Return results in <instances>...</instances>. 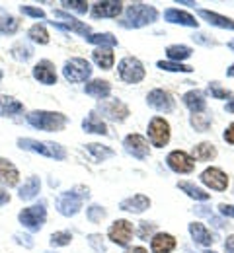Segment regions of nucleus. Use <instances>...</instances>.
Here are the masks:
<instances>
[{
    "mask_svg": "<svg viewBox=\"0 0 234 253\" xmlns=\"http://www.w3.org/2000/svg\"><path fill=\"white\" fill-rule=\"evenodd\" d=\"M158 20V10L150 4H142V2H133L125 8V18L119 22L121 28L127 30H139L144 26H150Z\"/></svg>",
    "mask_w": 234,
    "mask_h": 253,
    "instance_id": "obj_1",
    "label": "nucleus"
},
{
    "mask_svg": "<svg viewBox=\"0 0 234 253\" xmlns=\"http://www.w3.org/2000/svg\"><path fill=\"white\" fill-rule=\"evenodd\" d=\"M28 123L34 126V128H39V130H47V132H59L67 126L68 119L67 115L63 113H57V111H32L26 115Z\"/></svg>",
    "mask_w": 234,
    "mask_h": 253,
    "instance_id": "obj_2",
    "label": "nucleus"
},
{
    "mask_svg": "<svg viewBox=\"0 0 234 253\" xmlns=\"http://www.w3.org/2000/svg\"><path fill=\"white\" fill-rule=\"evenodd\" d=\"M88 195H90L88 187H82V185L61 193L59 199H57V211L63 216H74V214H78L80 209H82V203H84V199H88Z\"/></svg>",
    "mask_w": 234,
    "mask_h": 253,
    "instance_id": "obj_3",
    "label": "nucleus"
},
{
    "mask_svg": "<svg viewBox=\"0 0 234 253\" xmlns=\"http://www.w3.org/2000/svg\"><path fill=\"white\" fill-rule=\"evenodd\" d=\"M18 146L22 150H30V152H35V154H41V156H47V158H53V160L67 158L65 146H61L57 142L35 140V138H18Z\"/></svg>",
    "mask_w": 234,
    "mask_h": 253,
    "instance_id": "obj_4",
    "label": "nucleus"
},
{
    "mask_svg": "<svg viewBox=\"0 0 234 253\" xmlns=\"http://www.w3.org/2000/svg\"><path fill=\"white\" fill-rule=\"evenodd\" d=\"M63 76L65 80L70 84H80V82H86L90 76H92V66L86 59H80V57H74V59H68L65 66H63Z\"/></svg>",
    "mask_w": 234,
    "mask_h": 253,
    "instance_id": "obj_5",
    "label": "nucleus"
},
{
    "mask_svg": "<svg viewBox=\"0 0 234 253\" xmlns=\"http://www.w3.org/2000/svg\"><path fill=\"white\" fill-rule=\"evenodd\" d=\"M117 70H119V78L123 82H127V84H139V82H142L144 80V74H146L144 64L140 63L137 57H125V59H121Z\"/></svg>",
    "mask_w": 234,
    "mask_h": 253,
    "instance_id": "obj_6",
    "label": "nucleus"
},
{
    "mask_svg": "<svg viewBox=\"0 0 234 253\" xmlns=\"http://www.w3.org/2000/svg\"><path fill=\"white\" fill-rule=\"evenodd\" d=\"M18 220L24 228H28L30 232H39L43 228V224L47 220V209H45V203H39L34 207H28L24 209L20 214H18Z\"/></svg>",
    "mask_w": 234,
    "mask_h": 253,
    "instance_id": "obj_7",
    "label": "nucleus"
},
{
    "mask_svg": "<svg viewBox=\"0 0 234 253\" xmlns=\"http://www.w3.org/2000/svg\"><path fill=\"white\" fill-rule=\"evenodd\" d=\"M170 123L162 117H152L148 123V138L150 144L156 148H164L170 142Z\"/></svg>",
    "mask_w": 234,
    "mask_h": 253,
    "instance_id": "obj_8",
    "label": "nucleus"
},
{
    "mask_svg": "<svg viewBox=\"0 0 234 253\" xmlns=\"http://www.w3.org/2000/svg\"><path fill=\"white\" fill-rule=\"evenodd\" d=\"M53 16H55L57 20H63V22H53V26H57V28H61V30H67V32L78 33V35H82L84 39H88V37L92 35V30H90V26H86V24L78 22L76 18H72L70 14L63 12V10H55V12H53Z\"/></svg>",
    "mask_w": 234,
    "mask_h": 253,
    "instance_id": "obj_9",
    "label": "nucleus"
},
{
    "mask_svg": "<svg viewBox=\"0 0 234 253\" xmlns=\"http://www.w3.org/2000/svg\"><path fill=\"white\" fill-rule=\"evenodd\" d=\"M107 238L115 244V246H129V242H131V238H133V224L129 220H125V218H121V220H115L111 226H109V230H107Z\"/></svg>",
    "mask_w": 234,
    "mask_h": 253,
    "instance_id": "obj_10",
    "label": "nucleus"
},
{
    "mask_svg": "<svg viewBox=\"0 0 234 253\" xmlns=\"http://www.w3.org/2000/svg\"><path fill=\"white\" fill-rule=\"evenodd\" d=\"M100 111L105 119H109L113 123H123L129 117V113H131L129 107L123 101H119V99H105V101H101Z\"/></svg>",
    "mask_w": 234,
    "mask_h": 253,
    "instance_id": "obj_11",
    "label": "nucleus"
},
{
    "mask_svg": "<svg viewBox=\"0 0 234 253\" xmlns=\"http://www.w3.org/2000/svg\"><path fill=\"white\" fill-rule=\"evenodd\" d=\"M146 103H148V107L156 109L158 113H172L176 107V99L172 97V94H168L166 90H160V88L148 92Z\"/></svg>",
    "mask_w": 234,
    "mask_h": 253,
    "instance_id": "obj_12",
    "label": "nucleus"
},
{
    "mask_svg": "<svg viewBox=\"0 0 234 253\" xmlns=\"http://www.w3.org/2000/svg\"><path fill=\"white\" fill-rule=\"evenodd\" d=\"M166 164L168 168L172 171H176V173H191L193 168H195V160L191 158L187 152H184V150L170 152L166 158Z\"/></svg>",
    "mask_w": 234,
    "mask_h": 253,
    "instance_id": "obj_13",
    "label": "nucleus"
},
{
    "mask_svg": "<svg viewBox=\"0 0 234 253\" xmlns=\"http://www.w3.org/2000/svg\"><path fill=\"white\" fill-rule=\"evenodd\" d=\"M201 183L213 191H227L229 187V175L219 168H207L201 173Z\"/></svg>",
    "mask_w": 234,
    "mask_h": 253,
    "instance_id": "obj_14",
    "label": "nucleus"
},
{
    "mask_svg": "<svg viewBox=\"0 0 234 253\" xmlns=\"http://www.w3.org/2000/svg\"><path fill=\"white\" fill-rule=\"evenodd\" d=\"M123 146L127 150V154H131L133 158L144 160L150 154V148H148V142L144 136L140 134H127L125 140H123Z\"/></svg>",
    "mask_w": 234,
    "mask_h": 253,
    "instance_id": "obj_15",
    "label": "nucleus"
},
{
    "mask_svg": "<svg viewBox=\"0 0 234 253\" xmlns=\"http://www.w3.org/2000/svg\"><path fill=\"white\" fill-rule=\"evenodd\" d=\"M123 2H115V0H103V2H96L90 8L92 18L100 20V18H117L123 12Z\"/></svg>",
    "mask_w": 234,
    "mask_h": 253,
    "instance_id": "obj_16",
    "label": "nucleus"
},
{
    "mask_svg": "<svg viewBox=\"0 0 234 253\" xmlns=\"http://www.w3.org/2000/svg\"><path fill=\"white\" fill-rule=\"evenodd\" d=\"M32 74H34V78L37 82H41V84H45V86H53V84H57V70H55V64L51 63V61H39V63L34 66V70H32Z\"/></svg>",
    "mask_w": 234,
    "mask_h": 253,
    "instance_id": "obj_17",
    "label": "nucleus"
},
{
    "mask_svg": "<svg viewBox=\"0 0 234 253\" xmlns=\"http://www.w3.org/2000/svg\"><path fill=\"white\" fill-rule=\"evenodd\" d=\"M164 20L168 24H178V26H186V28H197L199 26L195 16H191L189 12H184L180 8H168L164 12Z\"/></svg>",
    "mask_w": 234,
    "mask_h": 253,
    "instance_id": "obj_18",
    "label": "nucleus"
},
{
    "mask_svg": "<svg viewBox=\"0 0 234 253\" xmlns=\"http://www.w3.org/2000/svg\"><path fill=\"white\" fill-rule=\"evenodd\" d=\"M150 250L152 253H172L176 250V238L166 232H156L150 240Z\"/></svg>",
    "mask_w": 234,
    "mask_h": 253,
    "instance_id": "obj_19",
    "label": "nucleus"
},
{
    "mask_svg": "<svg viewBox=\"0 0 234 253\" xmlns=\"http://www.w3.org/2000/svg\"><path fill=\"white\" fill-rule=\"evenodd\" d=\"M148 207H150V199L146 195H133V197H127L119 203L121 211H127V212H133V214L144 212Z\"/></svg>",
    "mask_w": 234,
    "mask_h": 253,
    "instance_id": "obj_20",
    "label": "nucleus"
},
{
    "mask_svg": "<svg viewBox=\"0 0 234 253\" xmlns=\"http://www.w3.org/2000/svg\"><path fill=\"white\" fill-rule=\"evenodd\" d=\"M0 181L8 187H16L20 183V171L18 168L6 158H0Z\"/></svg>",
    "mask_w": 234,
    "mask_h": 253,
    "instance_id": "obj_21",
    "label": "nucleus"
},
{
    "mask_svg": "<svg viewBox=\"0 0 234 253\" xmlns=\"http://www.w3.org/2000/svg\"><path fill=\"white\" fill-rule=\"evenodd\" d=\"M84 92L88 95H92V97H96V99H105L107 95L111 94V84L107 82V80H101V78H96V80H90V82H86V86H84Z\"/></svg>",
    "mask_w": 234,
    "mask_h": 253,
    "instance_id": "obj_22",
    "label": "nucleus"
},
{
    "mask_svg": "<svg viewBox=\"0 0 234 253\" xmlns=\"http://www.w3.org/2000/svg\"><path fill=\"white\" fill-rule=\"evenodd\" d=\"M184 105L191 111V113H203L207 107V99L201 90H189L187 94H184Z\"/></svg>",
    "mask_w": 234,
    "mask_h": 253,
    "instance_id": "obj_23",
    "label": "nucleus"
},
{
    "mask_svg": "<svg viewBox=\"0 0 234 253\" xmlns=\"http://www.w3.org/2000/svg\"><path fill=\"white\" fill-rule=\"evenodd\" d=\"M189 234H191V238H193V242L201 246V248H207V246H211L213 242H215V238H213V234L205 228V224H201V222H191L189 224Z\"/></svg>",
    "mask_w": 234,
    "mask_h": 253,
    "instance_id": "obj_24",
    "label": "nucleus"
},
{
    "mask_svg": "<svg viewBox=\"0 0 234 253\" xmlns=\"http://www.w3.org/2000/svg\"><path fill=\"white\" fill-rule=\"evenodd\" d=\"M197 14H199L205 22H209L211 26H217L221 30H233L234 32V20L227 18V16H221V14L211 12V10H199Z\"/></svg>",
    "mask_w": 234,
    "mask_h": 253,
    "instance_id": "obj_25",
    "label": "nucleus"
},
{
    "mask_svg": "<svg viewBox=\"0 0 234 253\" xmlns=\"http://www.w3.org/2000/svg\"><path fill=\"white\" fill-rule=\"evenodd\" d=\"M24 111V103L14 99L12 95H0V117H12Z\"/></svg>",
    "mask_w": 234,
    "mask_h": 253,
    "instance_id": "obj_26",
    "label": "nucleus"
},
{
    "mask_svg": "<svg viewBox=\"0 0 234 253\" xmlns=\"http://www.w3.org/2000/svg\"><path fill=\"white\" fill-rule=\"evenodd\" d=\"M92 59H94V63L98 64L101 70H109L113 66V63H115L113 51L111 49H105V47H96L92 51Z\"/></svg>",
    "mask_w": 234,
    "mask_h": 253,
    "instance_id": "obj_27",
    "label": "nucleus"
},
{
    "mask_svg": "<svg viewBox=\"0 0 234 253\" xmlns=\"http://www.w3.org/2000/svg\"><path fill=\"white\" fill-rule=\"evenodd\" d=\"M191 158L197 160V162H211V160L217 158V148L213 142H199L197 146H193Z\"/></svg>",
    "mask_w": 234,
    "mask_h": 253,
    "instance_id": "obj_28",
    "label": "nucleus"
},
{
    "mask_svg": "<svg viewBox=\"0 0 234 253\" xmlns=\"http://www.w3.org/2000/svg\"><path fill=\"white\" fill-rule=\"evenodd\" d=\"M39 189H41V181H39V177L32 175V177H28V179L24 181V185L20 187V191H18V197H20L22 201H32V199H35V197H37Z\"/></svg>",
    "mask_w": 234,
    "mask_h": 253,
    "instance_id": "obj_29",
    "label": "nucleus"
},
{
    "mask_svg": "<svg viewBox=\"0 0 234 253\" xmlns=\"http://www.w3.org/2000/svg\"><path fill=\"white\" fill-rule=\"evenodd\" d=\"M178 189H182L187 197H191V199H195V201H209V199H211V193L201 189L199 185H195V183H191V181H180V183H178Z\"/></svg>",
    "mask_w": 234,
    "mask_h": 253,
    "instance_id": "obj_30",
    "label": "nucleus"
},
{
    "mask_svg": "<svg viewBox=\"0 0 234 253\" xmlns=\"http://www.w3.org/2000/svg\"><path fill=\"white\" fill-rule=\"evenodd\" d=\"M82 128H84L86 132H94V134H107V126H105V123L101 121L94 111L82 121Z\"/></svg>",
    "mask_w": 234,
    "mask_h": 253,
    "instance_id": "obj_31",
    "label": "nucleus"
},
{
    "mask_svg": "<svg viewBox=\"0 0 234 253\" xmlns=\"http://www.w3.org/2000/svg\"><path fill=\"white\" fill-rule=\"evenodd\" d=\"M191 53H193V51H191V47H187V45H170L166 49L168 61H172V63H182V61L189 59Z\"/></svg>",
    "mask_w": 234,
    "mask_h": 253,
    "instance_id": "obj_32",
    "label": "nucleus"
},
{
    "mask_svg": "<svg viewBox=\"0 0 234 253\" xmlns=\"http://www.w3.org/2000/svg\"><path fill=\"white\" fill-rule=\"evenodd\" d=\"M86 152L92 156L94 162H103V160L113 158V156H115V152H113L109 146H103V144H98V142L86 144Z\"/></svg>",
    "mask_w": 234,
    "mask_h": 253,
    "instance_id": "obj_33",
    "label": "nucleus"
},
{
    "mask_svg": "<svg viewBox=\"0 0 234 253\" xmlns=\"http://www.w3.org/2000/svg\"><path fill=\"white\" fill-rule=\"evenodd\" d=\"M86 41L88 43H94L98 47H105V49H113L117 45V37H113L111 33H92Z\"/></svg>",
    "mask_w": 234,
    "mask_h": 253,
    "instance_id": "obj_34",
    "label": "nucleus"
},
{
    "mask_svg": "<svg viewBox=\"0 0 234 253\" xmlns=\"http://www.w3.org/2000/svg\"><path fill=\"white\" fill-rule=\"evenodd\" d=\"M12 57L16 59V61H22V63H28L32 57H34V49L28 45V43H24V41H18L14 47H12Z\"/></svg>",
    "mask_w": 234,
    "mask_h": 253,
    "instance_id": "obj_35",
    "label": "nucleus"
},
{
    "mask_svg": "<svg viewBox=\"0 0 234 253\" xmlns=\"http://www.w3.org/2000/svg\"><path fill=\"white\" fill-rule=\"evenodd\" d=\"M20 28L18 18L10 16V14H2L0 16V35H14Z\"/></svg>",
    "mask_w": 234,
    "mask_h": 253,
    "instance_id": "obj_36",
    "label": "nucleus"
},
{
    "mask_svg": "<svg viewBox=\"0 0 234 253\" xmlns=\"http://www.w3.org/2000/svg\"><path fill=\"white\" fill-rule=\"evenodd\" d=\"M189 123H191V126L197 132H207L211 128V125H213V117L211 115H205V113H193L189 117Z\"/></svg>",
    "mask_w": 234,
    "mask_h": 253,
    "instance_id": "obj_37",
    "label": "nucleus"
},
{
    "mask_svg": "<svg viewBox=\"0 0 234 253\" xmlns=\"http://www.w3.org/2000/svg\"><path fill=\"white\" fill-rule=\"evenodd\" d=\"M28 37L34 41V43H39V45H47L49 43V33L45 30V26L41 24H35L28 30Z\"/></svg>",
    "mask_w": 234,
    "mask_h": 253,
    "instance_id": "obj_38",
    "label": "nucleus"
},
{
    "mask_svg": "<svg viewBox=\"0 0 234 253\" xmlns=\"http://www.w3.org/2000/svg\"><path fill=\"white\" fill-rule=\"evenodd\" d=\"M156 66L160 70H166V72H191L193 68L187 66V64H182V63H172V61H158Z\"/></svg>",
    "mask_w": 234,
    "mask_h": 253,
    "instance_id": "obj_39",
    "label": "nucleus"
},
{
    "mask_svg": "<svg viewBox=\"0 0 234 253\" xmlns=\"http://www.w3.org/2000/svg\"><path fill=\"white\" fill-rule=\"evenodd\" d=\"M70 242H72V234L67 232V230L55 232V234L51 236V240H49V244H51L53 248H63V246H68Z\"/></svg>",
    "mask_w": 234,
    "mask_h": 253,
    "instance_id": "obj_40",
    "label": "nucleus"
},
{
    "mask_svg": "<svg viewBox=\"0 0 234 253\" xmlns=\"http://www.w3.org/2000/svg\"><path fill=\"white\" fill-rule=\"evenodd\" d=\"M139 238L140 240H144V242H148V240H152V236L156 234V224H152V222H140L139 224Z\"/></svg>",
    "mask_w": 234,
    "mask_h": 253,
    "instance_id": "obj_41",
    "label": "nucleus"
},
{
    "mask_svg": "<svg viewBox=\"0 0 234 253\" xmlns=\"http://www.w3.org/2000/svg\"><path fill=\"white\" fill-rule=\"evenodd\" d=\"M86 216H88V220L94 222V224H100L105 216H107V212H105V209L100 207V205H92L88 211H86Z\"/></svg>",
    "mask_w": 234,
    "mask_h": 253,
    "instance_id": "obj_42",
    "label": "nucleus"
},
{
    "mask_svg": "<svg viewBox=\"0 0 234 253\" xmlns=\"http://www.w3.org/2000/svg\"><path fill=\"white\" fill-rule=\"evenodd\" d=\"M67 10H72V12H76V14H86L88 12V2H84V0H63L61 2Z\"/></svg>",
    "mask_w": 234,
    "mask_h": 253,
    "instance_id": "obj_43",
    "label": "nucleus"
},
{
    "mask_svg": "<svg viewBox=\"0 0 234 253\" xmlns=\"http://www.w3.org/2000/svg\"><path fill=\"white\" fill-rule=\"evenodd\" d=\"M209 94L213 95L215 99H227V97H231V90H227V88H221L219 86V82H211L209 84Z\"/></svg>",
    "mask_w": 234,
    "mask_h": 253,
    "instance_id": "obj_44",
    "label": "nucleus"
},
{
    "mask_svg": "<svg viewBox=\"0 0 234 253\" xmlns=\"http://www.w3.org/2000/svg\"><path fill=\"white\" fill-rule=\"evenodd\" d=\"M20 12L24 16H32V18H37V20H43L45 18V12L41 8H35V6H30V4H22L20 6Z\"/></svg>",
    "mask_w": 234,
    "mask_h": 253,
    "instance_id": "obj_45",
    "label": "nucleus"
},
{
    "mask_svg": "<svg viewBox=\"0 0 234 253\" xmlns=\"http://www.w3.org/2000/svg\"><path fill=\"white\" fill-rule=\"evenodd\" d=\"M88 244L94 248L96 253H105V244H103V238L100 234H90L88 236Z\"/></svg>",
    "mask_w": 234,
    "mask_h": 253,
    "instance_id": "obj_46",
    "label": "nucleus"
},
{
    "mask_svg": "<svg viewBox=\"0 0 234 253\" xmlns=\"http://www.w3.org/2000/svg\"><path fill=\"white\" fill-rule=\"evenodd\" d=\"M219 212L227 218H234V205H227V203H221L219 205Z\"/></svg>",
    "mask_w": 234,
    "mask_h": 253,
    "instance_id": "obj_47",
    "label": "nucleus"
},
{
    "mask_svg": "<svg viewBox=\"0 0 234 253\" xmlns=\"http://www.w3.org/2000/svg\"><path fill=\"white\" fill-rule=\"evenodd\" d=\"M223 138H225L229 144H234V123H231V125L227 126V130H225Z\"/></svg>",
    "mask_w": 234,
    "mask_h": 253,
    "instance_id": "obj_48",
    "label": "nucleus"
},
{
    "mask_svg": "<svg viewBox=\"0 0 234 253\" xmlns=\"http://www.w3.org/2000/svg\"><path fill=\"white\" fill-rule=\"evenodd\" d=\"M14 238H16V242H18V244H24L26 248H32V246H34V242H32V238H30V236H22V234H16Z\"/></svg>",
    "mask_w": 234,
    "mask_h": 253,
    "instance_id": "obj_49",
    "label": "nucleus"
},
{
    "mask_svg": "<svg viewBox=\"0 0 234 253\" xmlns=\"http://www.w3.org/2000/svg\"><path fill=\"white\" fill-rule=\"evenodd\" d=\"M8 203H10V195H8V191L0 187V205H8Z\"/></svg>",
    "mask_w": 234,
    "mask_h": 253,
    "instance_id": "obj_50",
    "label": "nucleus"
},
{
    "mask_svg": "<svg viewBox=\"0 0 234 253\" xmlns=\"http://www.w3.org/2000/svg\"><path fill=\"white\" fill-rule=\"evenodd\" d=\"M209 218H211V222L215 224V228H225V226H227V222L221 220V218H217V216H213V214H211Z\"/></svg>",
    "mask_w": 234,
    "mask_h": 253,
    "instance_id": "obj_51",
    "label": "nucleus"
},
{
    "mask_svg": "<svg viewBox=\"0 0 234 253\" xmlns=\"http://www.w3.org/2000/svg\"><path fill=\"white\" fill-rule=\"evenodd\" d=\"M225 250H234V234L227 238V242H225Z\"/></svg>",
    "mask_w": 234,
    "mask_h": 253,
    "instance_id": "obj_52",
    "label": "nucleus"
},
{
    "mask_svg": "<svg viewBox=\"0 0 234 253\" xmlns=\"http://www.w3.org/2000/svg\"><path fill=\"white\" fill-rule=\"evenodd\" d=\"M125 253H148V252H146L144 248H140V246H137V248H129V250H127V252H125Z\"/></svg>",
    "mask_w": 234,
    "mask_h": 253,
    "instance_id": "obj_53",
    "label": "nucleus"
},
{
    "mask_svg": "<svg viewBox=\"0 0 234 253\" xmlns=\"http://www.w3.org/2000/svg\"><path fill=\"white\" fill-rule=\"evenodd\" d=\"M225 111H227V113H234V99H229V101H227Z\"/></svg>",
    "mask_w": 234,
    "mask_h": 253,
    "instance_id": "obj_54",
    "label": "nucleus"
},
{
    "mask_svg": "<svg viewBox=\"0 0 234 253\" xmlns=\"http://www.w3.org/2000/svg\"><path fill=\"white\" fill-rule=\"evenodd\" d=\"M178 4H186V6H195V2H191V0H176Z\"/></svg>",
    "mask_w": 234,
    "mask_h": 253,
    "instance_id": "obj_55",
    "label": "nucleus"
},
{
    "mask_svg": "<svg viewBox=\"0 0 234 253\" xmlns=\"http://www.w3.org/2000/svg\"><path fill=\"white\" fill-rule=\"evenodd\" d=\"M227 74H229V76H233V78H234V64L231 66V68H229V70H227Z\"/></svg>",
    "mask_w": 234,
    "mask_h": 253,
    "instance_id": "obj_56",
    "label": "nucleus"
},
{
    "mask_svg": "<svg viewBox=\"0 0 234 253\" xmlns=\"http://www.w3.org/2000/svg\"><path fill=\"white\" fill-rule=\"evenodd\" d=\"M229 49H231V51H234V39L231 41V43H229Z\"/></svg>",
    "mask_w": 234,
    "mask_h": 253,
    "instance_id": "obj_57",
    "label": "nucleus"
},
{
    "mask_svg": "<svg viewBox=\"0 0 234 253\" xmlns=\"http://www.w3.org/2000/svg\"><path fill=\"white\" fill-rule=\"evenodd\" d=\"M227 253H234V250H227Z\"/></svg>",
    "mask_w": 234,
    "mask_h": 253,
    "instance_id": "obj_58",
    "label": "nucleus"
},
{
    "mask_svg": "<svg viewBox=\"0 0 234 253\" xmlns=\"http://www.w3.org/2000/svg\"><path fill=\"white\" fill-rule=\"evenodd\" d=\"M0 80H2V70H0Z\"/></svg>",
    "mask_w": 234,
    "mask_h": 253,
    "instance_id": "obj_59",
    "label": "nucleus"
},
{
    "mask_svg": "<svg viewBox=\"0 0 234 253\" xmlns=\"http://www.w3.org/2000/svg\"><path fill=\"white\" fill-rule=\"evenodd\" d=\"M207 253H215V252H207Z\"/></svg>",
    "mask_w": 234,
    "mask_h": 253,
    "instance_id": "obj_60",
    "label": "nucleus"
}]
</instances>
